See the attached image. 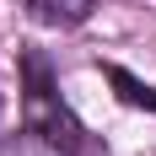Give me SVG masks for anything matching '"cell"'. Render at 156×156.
Wrapping results in <instances>:
<instances>
[{
  "mask_svg": "<svg viewBox=\"0 0 156 156\" xmlns=\"http://www.w3.org/2000/svg\"><path fill=\"white\" fill-rule=\"evenodd\" d=\"M108 81H113V86H124V102H145V108H156V92H151V86H140L135 76H124L119 65H108Z\"/></svg>",
  "mask_w": 156,
  "mask_h": 156,
  "instance_id": "obj_4",
  "label": "cell"
},
{
  "mask_svg": "<svg viewBox=\"0 0 156 156\" xmlns=\"http://www.w3.org/2000/svg\"><path fill=\"white\" fill-rule=\"evenodd\" d=\"M76 151L81 145L59 140V135H48V129H38V124H22L16 135L0 140V156H76Z\"/></svg>",
  "mask_w": 156,
  "mask_h": 156,
  "instance_id": "obj_2",
  "label": "cell"
},
{
  "mask_svg": "<svg viewBox=\"0 0 156 156\" xmlns=\"http://www.w3.org/2000/svg\"><path fill=\"white\" fill-rule=\"evenodd\" d=\"M97 11V0H27V16L43 27H81Z\"/></svg>",
  "mask_w": 156,
  "mask_h": 156,
  "instance_id": "obj_3",
  "label": "cell"
},
{
  "mask_svg": "<svg viewBox=\"0 0 156 156\" xmlns=\"http://www.w3.org/2000/svg\"><path fill=\"white\" fill-rule=\"evenodd\" d=\"M22 102H27V124L48 129V135H59V140H70V145H81V124L59 102V92H54V81H48V70H43L38 54L27 59V97H22Z\"/></svg>",
  "mask_w": 156,
  "mask_h": 156,
  "instance_id": "obj_1",
  "label": "cell"
}]
</instances>
